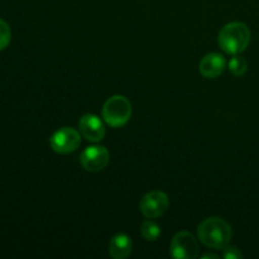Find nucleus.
<instances>
[{
    "mask_svg": "<svg viewBox=\"0 0 259 259\" xmlns=\"http://www.w3.org/2000/svg\"><path fill=\"white\" fill-rule=\"evenodd\" d=\"M168 196L164 192L157 191V190L144 195L143 199L141 200V204H139V209H141L142 214L148 218V219L162 217L168 210Z\"/></svg>",
    "mask_w": 259,
    "mask_h": 259,
    "instance_id": "obj_5",
    "label": "nucleus"
},
{
    "mask_svg": "<svg viewBox=\"0 0 259 259\" xmlns=\"http://www.w3.org/2000/svg\"><path fill=\"white\" fill-rule=\"evenodd\" d=\"M12 39V30L5 20L0 19V51L5 50Z\"/></svg>",
    "mask_w": 259,
    "mask_h": 259,
    "instance_id": "obj_13",
    "label": "nucleus"
},
{
    "mask_svg": "<svg viewBox=\"0 0 259 259\" xmlns=\"http://www.w3.org/2000/svg\"><path fill=\"white\" fill-rule=\"evenodd\" d=\"M202 258H215V259H217V258H219V257H218L217 254H211V253H207V254L202 255Z\"/></svg>",
    "mask_w": 259,
    "mask_h": 259,
    "instance_id": "obj_15",
    "label": "nucleus"
},
{
    "mask_svg": "<svg viewBox=\"0 0 259 259\" xmlns=\"http://www.w3.org/2000/svg\"><path fill=\"white\" fill-rule=\"evenodd\" d=\"M232 235V227L220 218H207L197 228L200 242L212 249H223L227 247Z\"/></svg>",
    "mask_w": 259,
    "mask_h": 259,
    "instance_id": "obj_1",
    "label": "nucleus"
},
{
    "mask_svg": "<svg viewBox=\"0 0 259 259\" xmlns=\"http://www.w3.org/2000/svg\"><path fill=\"white\" fill-rule=\"evenodd\" d=\"M110 161V153L103 146H90L81 153L80 162L89 172H99L105 168Z\"/></svg>",
    "mask_w": 259,
    "mask_h": 259,
    "instance_id": "obj_7",
    "label": "nucleus"
},
{
    "mask_svg": "<svg viewBox=\"0 0 259 259\" xmlns=\"http://www.w3.org/2000/svg\"><path fill=\"white\" fill-rule=\"evenodd\" d=\"M141 234L148 242H154L161 235V228L152 220H146L141 227Z\"/></svg>",
    "mask_w": 259,
    "mask_h": 259,
    "instance_id": "obj_11",
    "label": "nucleus"
},
{
    "mask_svg": "<svg viewBox=\"0 0 259 259\" xmlns=\"http://www.w3.org/2000/svg\"><path fill=\"white\" fill-rule=\"evenodd\" d=\"M223 257L225 259H239L243 257L242 252L237 247H225L223 248Z\"/></svg>",
    "mask_w": 259,
    "mask_h": 259,
    "instance_id": "obj_14",
    "label": "nucleus"
},
{
    "mask_svg": "<svg viewBox=\"0 0 259 259\" xmlns=\"http://www.w3.org/2000/svg\"><path fill=\"white\" fill-rule=\"evenodd\" d=\"M249 42L250 30L244 23H229L219 33V46L228 55H238L243 52Z\"/></svg>",
    "mask_w": 259,
    "mask_h": 259,
    "instance_id": "obj_2",
    "label": "nucleus"
},
{
    "mask_svg": "<svg viewBox=\"0 0 259 259\" xmlns=\"http://www.w3.org/2000/svg\"><path fill=\"white\" fill-rule=\"evenodd\" d=\"M227 66L224 56L220 53H209L200 62V72L206 78H217L222 75Z\"/></svg>",
    "mask_w": 259,
    "mask_h": 259,
    "instance_id": "obj_9",
    "label": "nucleus"
},
{
    "mask_svg": "<svg viewBox=\"0 0 259 259\" xmlns=\"http://www.w3.org/2000/svg\"><path fill=\"white\" fill-rule=\"evenodd\" d=\"M132 116V104L121 95L111 96L103 106V118L113 128H119L128 123Z\"/></svg>",
    "mask_w": 259,
    "mask_h": 259,
    "instance_id": "obj_3",
    "label": "nucleus"
},
{
    "mask_svg": "<svg viewBox=\"0 0 259 259\" xmlns=\"http://www.w3.org/2000/svg\"><path fill=\"white\" fill-rule=\"evenodd\" d=\"M169 253L174 258L195 259L199 254V244L191 233L180 232L172 239Z\"/></svg>",
    "mask_w": 259,
    "mask_h": 259,
    "instance_id": "obj_4",
    "label": "nucleus"
},
{
    "mask_svg": "<svg viewBox=\"0 0 259 259\" xmlns=\"http://www.w3.org/2000/svg\"><path fill=\"white\" fill-rule=\"evenodd\" d=\"M133 242L126 234H116L109 244V254L114 259H125L131 255Z\"/></svg>",
    "mask_w": 259,
    "mask_h": 259,
    "instance_id": "obj_10",
    "label": "nucleus"
},
{
    "mask_svg": "<svg viewBox=\"0 0 259 259\" xmlns=\"http://www.w3.org/2000/svg\"><path fill=\"white\" fill-rule=\"evenodd\" d=\"M78 128H80V133L82 134L83 138L94 142V143L104 139L106 133L104 123L99 116L94 115V114H85L78 121Z\"/></svg>",
    "mask_w": 259,
    "mask_h": 259,
    "instance_id": "obj_8",
    "label": "nucleus"
},
{
    "mask_svg": "<svg viewBox=\"0 0 259 259\" xmlns=\"http://www.w3.org/2000/svg\"><path fill=\"white\" fill-rule=\"evenodd\" d=\"M50 143L55 152L60 154H67L78 148L81 143V137L77 131L65 126L52 134Z\"/></svg>",
    "mask_w": 259,
    "mask_h": 259,
    "instance_id": "obj_6",
    "label": "nucleus"
},
{
    "mask_svg": "<svg viewBox=\"0 0 259 259\" xmlns=\"http://www.w3.org/2000/svg\"><path fill=\"white\" fill-rule=\"evenodd\" d=\"M228 67H229V71L234 76H242L247 72L248 63L247 61H245V58L240 57V56L238 55H234V57L230 58Z\"/></svg>",
    "mask_w": 259,
    "mask_h": 259,
    "instance_id": "obj_12",
    "label": "nucleus"
}]
</instances>
